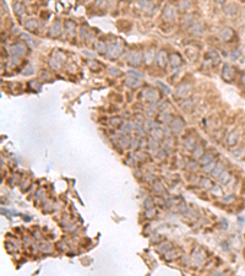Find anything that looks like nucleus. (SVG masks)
<instances>
[{
	"instance_id": "obj_28",
	"label": "nucleus",
	"mask_w": 245,
	"mask_h": 276,
	"mask_svg": "<svg viewBox=\"0 0 245 276\" xmlns=\"http://www.w3.org/2000/svg\"><path fill=\"white\" fill-rule=\"evenodd\" d=\"M120 144H121V146H123V147H126V146H127V144H129V140L126 139L125 136H121V139H120Z\"/></svg>"
},
{
	"instance_id": "obj_9",
	"label": "nucleus",
	"mask_w": 245,
	"mask_h": 276,
	"mask_svg": "<svg viewBox=\"0 0 245 276\" xmlns=\"http://www.w3.org/2000/svg\"><path fill=\"white\" fill-rule=\"evenodd\" d=\"M190 92V86L189 85H185V86H180L179 90H178V96H182V97H185Z\"/></svg>"
},
{
	"instance_id": "obj_34",
	"label": "nucleus",
	"mask_w": 245,
	"mask_h": 276,
	"mask_svg": "<svg viewBox=\"0 0 245 276\" xmlns=\"http://www.w3.org/2000/svg\"><path fill=\"white\" fill-rule=\"evenodd\" d=\"M169 248H170V244H168V243H167V244H164V247H163V248H160L158 250H160V251H163V253H164V251H166L167 249H169Z\"/></svg>"
},
{
	"instance_id": "obj_1",
	"label": "nucleus",
	"mask_w": 245,
	"mask_h": 276,
	"mask_svg": "<svg viewBox=\"0 0 245 276\" xmlns=\"http://www.w3.org/2000/svg\"><path fill=\"white\" fill-rule=\"evenodd\" d=\"M10 52H11V54L14 55V58L21 57V55H24V54L26 53V45H25L24 43H16V44L11 45Z\"/></svg>"
},
{
	"instance_id": "obj_31",
	"label": "nucleus",
	"mask_w": 245,
	"mask_h": 276,
	"mask_svg": "<svg viewBox=\"0 0 245 276\" xmlns=\"http://www.w3.org/2000/svg\"><path fill=\"white\" fill-rule=\"evenodd\" d=\"M153 215H154V211H153L152 209H147V211H146V216H147V217H153Z\"/></svg>"
},
{
	"instance_id": "obj_4",
	"label": "nucleus",
	"mask_w": 245,
	"mask_h": 276,
	"mask_svg": "<svg viewBox=\"0 0 245 276\" xmlns=\"http://www.w3.org/2000/svg\"><path fill=\"white\" fill-rule=\"evenodd\" d=\"M183 128H184V123H183L182 119L175 118V119L172 120V130H173V131H175V133H180V131L183 130Z\"/></svg>"
},
{
	"instance_id": "obj_18",
	"label": "nucleus",
	"mask_w": 245,
	"mask_h": 276,
	"mask_svg": "<svg viewBox=\"0 0 245 276\" xmlns=\"http://www.w3.org/2000/svg\"><path fill=\"white\" fill-rule=\"evenodd\" d=\"M211 161H212V155H210V153H206L204 157H201V158H200V165L205 166V165L210 163Z\"/></svg>"
},
{
	"instance_id": "obj_17",
	"label": "nucleus",
	"mask_w": 245,
	"mask_h": 276,
	"mask_svg": "<svg viewBox=\"0 0 245 276\" xmlns=\"http://www.w3.org/2000/svg\"><path fill=\"white\" fill-rule=\"evenodd\" d=\"M214 167H216V162H214V161H211L210 163H207V165H205V166L202 167V171L206 172V173H211V172L213 171Z\"/></svg>"
},
{
	"instance_id": "obj_29",
	"label": "nucleus",
	"mask_w": 245,
	"mask_h": 276,
	"mask_svg": "<svg viewBox=\"0 0 245 276\" xmlns=\"http://www.w3.org/2000/svg\"><path fill=\"white\" fill-rule=\"evenodd\" d=\"M130 126H131V124H125L121 129H123V131H124V133H126V134H127V133H130V131H131V128H130Z\"/></svg>"
},
{
	"instance_id": "obj_24",
	"label": "nucleus",
	"mask_w": 245,
	"mask_h": 276,
	"mask_svg": "<svg viewBox=\"0 0 245 276\" xmlns=\"http://www.w3.org/2000/svg\"><path fill=\"white\" fill-rule=\"evenodd\" d=\"M143 205H145L146 210H147V209H152V206H153V201H152V198H147V199L143 201Z\"/></svg>"
},
{
	"instance_id": "obj_13",
	"label": "nucleus",
	"mask_w": 245,
	"mask_h": 276,
	"mask_svg": "<svg viewBox=\"0 0 245 276\" xmlns=\"http://www.w3.org/2000/svg\"><path fill=\"white\" fill-rule=\"evenodd\" d=\"M229 178H230V174L227 172V171H223V172H222L219 176H218V179H219V182L221 183H227L228 180H229Z\"/></svg>"
},
{
	"instance_id": "obj_6",
	"label": "nucleus",
	"mask_w": 245,
	"mask_h": 276,
	"mask_svg": "<svg viewBox=\"0 0 245 276\" xmlns=\"http://www.w3.org/2000/svg\"><path fill=\"white\" fill-rule=\"evenodd\" d=\"M237 143H238V134H237L235 131H233V133H230V134L228 135V137H227V144H228L229 146H234Z\"/></svg>"
},
{
	"instance_id": "obj_36",
	"label": "nucleus",
	"mask_w": 245,
	"mask_h": 276,
	"mask_svg": "<svg viewBox=\"0 0 245 276\" xmlns=\"http://www.w3.org/2000/svg\"><path fill=\"white\" fill-rule=\"evenodd\" d=\"M196 166H197V163H196V162H190V163H189V167H190L191 169H195V168H196Z\"/></svg>"
},
{
	"instance_id": "obj_33",
	"label": "nucleus",
	"mask_w": 245,
	"mask_h": 276,
	"mask_svg": "<svg viewBox=\"0 0 245 276\" xmlns=\"http://www.w3.org/2000/svg\"><path fill=\"white\" fill-rule=\"evenodd\" d=\"M120 71L119 70H117V67H112V69H110V74H112V75H118Z\"/></svg>"
},
{
	"instance_id": "obj_20",
	"label": "nucleus",
	"mask_w": 245,
	"mask_h": 276,
	"mask_svg": "<svg viewBox=\"0 0 245 276\" xmlns=\"http://www.w3.org/2000/svg\"><path fill=\"white\" fill-rule=\"evenodd\" d=\"M25 27L27 30H36L37 28V22L34 20H28L26 24H25Z\"/></svg>"
},
{
	"instance_id": "obj_21",
	"label": "nucleus",
	"mask_w": 245,
	"mask_h": 276,
	"mask_svg": "<svg viewBox=\"0 0 245 276\" xmlns=\"http://www.w3.org/2000/svg\"><path fill=\"white\" fill-rule=\"evenodd\" d=\"M157 59H158L160 66H164V65H166V53H164V52H160Z\"/></svg>"
},
{
	"instance_id": "obj_12",
	"label": "nucleus",
	"mask_w": 245,
	"mask_h": 276,
	"mask_svg": "<svg viewBox=\"0 0 245 276\" xmlns=\"http://www.w3.org/2000/svg\"><path fill=\"white\" fill-rule=\"evenodd\" d=\"M59 33H60V22H55V24L52 26V30H50V36H54V37H56V36H59Z\"/></svg>"
},
{
	"instance_id": "obj_8",
	"label": "nucleus",
	"mask_w": 245,
	"mask_h": 276,
	"mask_svg": "<svg viewBox=\"0 0 245 276\" xmlns=\"http://www.w3.org/2000/svg\"><path fill=\"white\" fill-rule=\"evenodd\" d=\"M224 171V168H223V165L222 163H216V167L213 168V171L211 172V174L213 176V177H217L218 178V176Z\"/></svg>"
},
{
	"instance_id": "obj_3",
	"label": "nucleus",
	"mask_w": 245,
	"mask_h": 276,
	"mask_svg": "<svg viewBox=\"0 0 245 276\" xmlns=\"http://www.w3.org/2000/svg\"><path fill=\"white\" fill-rule=\"evenodd\" d=\"M143 96L150 102H156V101L160 98V95H158V91L157 90H146L143 92Z\"/></svg>"
},
{
	"instance_id": "obj_23",
	"label": "nucleus",
	"mask_w": 245,
	"mask_h": 276,
	"mask_svg": "<svg viewBox=\"0 0 245 276\" xmlns=\"http://www.w3.org/2000/svg\"><path fill=\"white\" fill-rule=\"evenodd\" d=\"M148 146H150V150H151V151L153 150V153L157 152V146H158V144H157V141H156V139H154V140H150Z\"/></svg>"
},
{
	"instance_id": "obj_19",
	"label": "nucleus",
	"mask_w": 245,
	"mask_h": 276,
	"mask_svg": "<svg viewBox=\"0 0 245 276\" xmlns=\"http://www.w3.org/2000/svg\"><path fill=\"white\" fill-rule=\"evenodd\" d=\"M184 145H185V147H186V149H189V150H194V149H195L196 143H195V140L192 139V137H189V139H186V140H185Z\"/></svg>"
},
{
	"instance_id": "obj_30",
	"label": "nucleus",
	"mask_w": 245,
	"mask_h": 276,
	"mask_svg": "<svg viewBox=\"0 0 245 276\" xmlns=\"http://www.w3.org/2000/svg\"><path fill=\"white\" fill-rule=\"evenodd\" d=\"M211 192H212V193H214V194H221V189H219L218 187H216V186L211 188Z\"/></svg>"
},
{
	"instance_id": "obj_11",
	"label": "nucleus",
	"mask_w": 245,
	"mask_h": 276,
	"mask_svg": "<svg viewBox=\"0 0 245 276\" xmlns=\"http://www.w3.org/2000/svg\"><path fill=\"white\" fill-rule=\"evenodd\" d=\"M109 52H112V53H110V57L115 58V57H118V55L120 54L121 47H120V45H112V47H110V49H109Z\"/></svg>"
},
{
	"instance_id": "obj_15",
	"label": "nucleus",
	"mask_w": 245,
	"mask_h": 276,
	"mask_svg": "<svg viewBox=\"0 0 245 276\" xmlns=\"http://www.w3.org/2000/svg\"><path fill=\"white\" fill-rule=\"evenodd\" d=\"M182 60H180V57L178 55V54H172L170 55V64L173 66H178V65H180Z\"/></svg>"
},
{
	"instance_id": "obj_22",
	"label": "nucleus",
	"mask_w": 245,
	"mask_h": 276,
	"mask_svg": "<svg viewBox=\"0 0 245 276\" xmlns=\"http://www.w3.org/2000/svg\"><path fill=\"white\" fill-rule=\"evenodd\" d=\"M200 184H201V187L202 188H212L213 186H212V183H211V180L210 179H207V178H204V179H201V182H200Z\"/></svg>"
},
{
	"instance_id": "obj_10",
	"label": "nucleus",
	"mask_w": 245,
	"mask_h": 276,
	"mask_svg": "<svg viewBox=\"0 0 245 276\" xmlns=\"http://www.w3.org/2000/svg\"><path fill=\"white\" fill-rule=\"evenodd\" d=\"M142 61V55L140 52H136L132 54V59H131V63L134 65H140V63Z\"/></svg>"
},
{
	"instance_id": "obj_5",
	"label": "nucleus",
	"mask_w": 245,
	"mask_h": 276,
	"mask_svg": "<svg viewBox=\"0 0 245 276\" xmlns=\"http://www.w3.org/2000/svg\"><path fill=\"white\" fill-rule=\"evenodd\" d=\"M174 16H175V11H174V9H173L170 5L166 6V8H164V10H163V17H164V18H167V20H172V18H174Z\"/></svg>"
},
{
	"instance_id": "obj_25",
	"label": "nucleus",
	"mask_w": 245,
	"mask_h": 276,
	"mask_svg": "<svg viewBox=\"0 0 245 276\" xmlns=\"http://www.w3.org/2000/svg\"><path fill=\"white\" fill-rule=\"evenodd\" d=\"M192 155H194V157L195 158H198V157H201V155H202V147H196L195 150H194V152H192Z\"/></svg>"
},
{
	"instance_id": "obj_7",
	"label": "nucleus",
	"mask_w": 245,
	"mask_h": 276,
	"mask_svg": "<svg viewBox=\"0 0 245 276\" xmlns=\"http://www.w3.org/2000/svg\"><path fill=\"white\" fill-rule=\"evenodd\" d=\"M232 36H233V31L230 28H224L221 32V38L223 41H229L232 38Z\"/></svg>"
},
{
	"instance_id": "obj_26",
	"label": "nucleus",
	"mask_w": 245,
	"mask_h": 276,
	"mask_svg": "<svg viewBox=\"0 0 245 276\" xmlns=\"http://www.w3.org/2000/svg\"><path fill=\"white\" fill-rule=\"evenodd\" d=\"M153 189L156 190V192H158V193H161L162 190H163V186L160 183V182H156L154 184H153Z\"/></svg>"
},
{
	"instance_id": "obj_35",
	"label": "nucleus",
	"mask_w": 245,
	"mask_h": 276,
	"mask_svg": "<svg viewBox=\"0 0 245 276\" xmlns=\"http://www.w3.org/2000/svg\"><path fill=\"white\" fill-rule=\"evenodd\" d=\"M119 123H121V119H119V118H115V119H112V124H114V125H118Z\"/></svg>"
},
{
	"instance_id": "obj_38",
	"label": "nucleus",
	"mask_w": 245,
	"mask_h": 276,
	"mask_svg": "<svg viewBox=\"0 0 245 276\" xmlns=\"http://www.w3.org/2000/svg\"><path fill=\"white\" fill-rule=\"evenodd\" d=\"M241 82L245 85V71L243 73V76H241Z\"/></svg>"
},
{
	"instance_id": "obj_14",
	"label": "nucleus",
	"mask_w": 245,
	"mask_h": 276,
	"mask_svg": "<svg viewBox=\"0 0 245 276\" xmlns=\"http://www.w3.org/2000/svg\"><path fill=\"white\" fill-rule=\"evenodd\" d=\"M139 79H136V77H127L126 80H125V85H127V86H130V87H135V86H137L139 85Z\"/></svg>"
},
{
	"instance_id": "obj_37",
	"label": "nucleus",
	"mask_w": 245,
	"mask_h": 276,
	"mask_svg": "<svg viewBox=\"0 0 245 276\" xmlns=\"http://www.w3.org/2000/svg\"><path fill=\"white\" fill-rule=\"evenodd\" d=\"M229 200H233V195H228V198L223 199V201H229Z\"/></svg>"
},
{
	"instance_id": "obj_16",
	"label": "nucleus",
	"mask_w": 245,
	"mask_h": 276,
	"mask_svg": "<svg viewBox=\"0 0 245 276\" xmlns=\"http://www.w3.org/2000/svg\"><path fill=\"white\" fill-rule=\"evenodd\" d=\"M151 134H152V137H154L156 140H157V139H161V137L163 136L162 130L158 129V128H153V129L151 130Z\"/></svg>"
},
{
	"instance_id": "obj_27",
	"label": "nucleus",
	"mask_w": 245,
	"mask_h": 276,
	"mask_svg": "<svg viewBox=\"0 0 245 276\" xmlns=\"http://www.w3.org/2000/svg\"><path fill=\"white\" fill-rule=\"evenodd\" d=\"M96 47H97L98 52H101V53H104V52H105V44H104L103 42H98Z\"/></svg>"
},
{
	"instance_id": "obj_2",
	"label": "nucleus",
	"mask_w": 245,
	"mask_h": 276,
	"mask_svg": "<svg viewBox=\"0 0 245 276\" xmlns=\"http://www.w3.org/2000/svg\"><path fill=\"white\" fill-rule=\"evenodd\" d=\"M235 76V70H234V67L229 66L228 64L224 65V69H223V71H222V77H223L226 81H232Z\"/></svg>"
},
{
	"instance_id": "obj_32",
	"label": "nucleus",
	"mask_w": 245,
	"mask_h": 276,
	"mask_svg": "<svg viewBox=\"0 0 245 276\" xmlns=\"http://www.w3.org/2000/svg\"><path fill=\"white\" fill-rule=\"evenodd\" d=\"M137 143H139V139H134V140H131V147H132V149L137 147Z\"/></svg>"
}]
</instances>
